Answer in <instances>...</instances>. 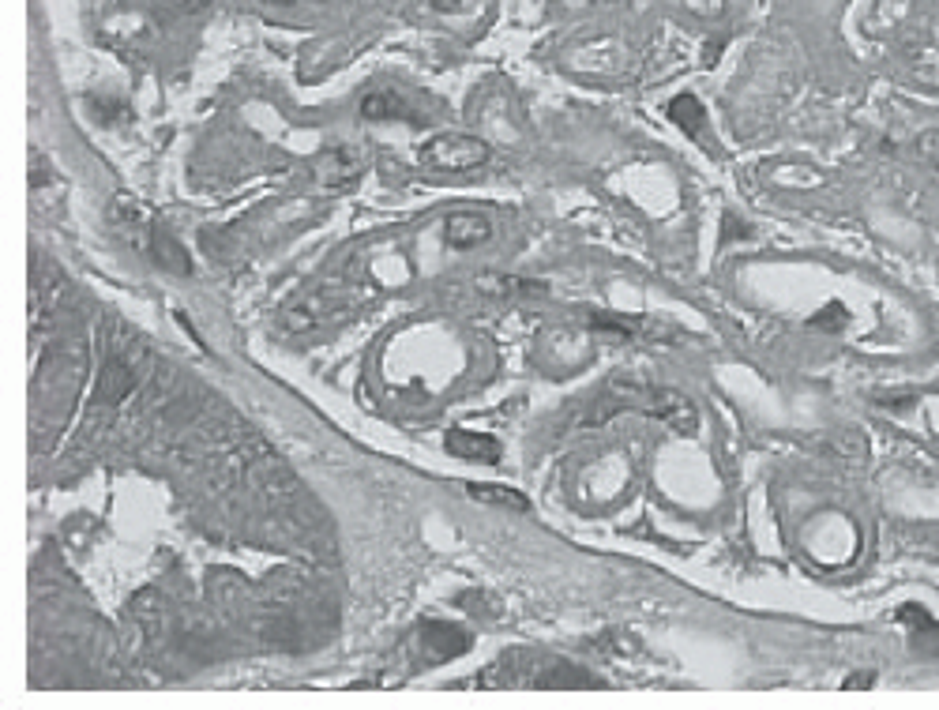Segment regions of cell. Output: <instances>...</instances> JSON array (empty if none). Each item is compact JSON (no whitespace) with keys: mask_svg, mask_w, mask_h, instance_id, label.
Here are the masks:
<instances>
[{"mask_svg":"<svg viewBox=\"0 0 939 710\" xmlns=\"http://www.w3.org/2000/svg\"><path fill=\"white\" fill-rule=\"evenodd\" d=\"M620 410H639V414L658 417L673 433H684V436L699 433V410L692 406V399H684L673 387H647V384H635V380L609 384L586 421H590V425H601L605 417L620 414Z\"/></svg>","mask_w":939,"mask_h":710,"instance_id":"6da1fadb","label":"cell"},{"mask_svg":"<svg viewBox=\"0 0 939 710\" xmlns=\"http://www.w3.org/2000/svg\"><path fill=\"white\" fill-rule=\"evenodd\" d=\"M489 143L478 136H459V132H444L432 136L429 143H421V166L436 173H470L489 162Z\"/></svg>","mask_w":939,"mask_h":710,"instance_id":"7a4b0ae2","label":"cell"},{"mask_svg":"<svg viewBox=\"0 0 939 710\" xmlns=\"http://www.w3.org/2000/svg\"><path fill=\"white\" fill-rule=\"evenodd\" d=\"M369 158L361 147H327L324 155L312 158V177L320 188H339V185H354L357 177L365 173Z\"/></svg>","mask_w":939,"mask_h":710,"instance_id":"3957f363","label":"cell"},{"mask_svg":"<svg viewBox=\"0 0 939 710\" xmlns=\"http://www.w3.org/2000/svg\"><path fill=\"white\" fill-rule=\"evenodd\" d=\"M530 688H541V692H579V688H601L598 677H590L586 669L571 662H545L538 673L523 677Z\"/></svg>","mask_w":939,"mask_h":710,"instance_id":"277c9868","label":"cell"},{"mask_svg":"<svg viewBox=\"0 0 939 710\" xmlns=\"http://www.w3.org/2000/svg\"><path fill=\"white\" fill-rule=\"evenodd\" d=\"M894 617L909 628V650L917 658H939V620L921 605H902Z\"/></svg>","mask_w":939,"mask_h":710,"instance_id":"5b68a950","label":"cell"},{"mask_svg":"<svg viewBox=\"0 0 939 710\" xmlns=\"http://www.w3.org/2000/svg\"><path fill=\"white\" fill-rule=\"evenodd\" d=\"M444 448L459 459H470V463H500V440L485 433H470V429H451L444 436Z\"/></svg>","mask_w":939,"mask_h":710,"instance_id":"8992f818","label":"cell"},{"mask_svg":"<svg viewBox=\"0 0 939 710\" xmlns=\"http://www.w3.org/2000/svg\"><path fill=\"white\" fill-rule=\"evenodd\" d=\"M493 237V226L485 215H474V211H455L447 215L444 222V241L451 248H478Z\"/></svg>","mask_w":939,"mask_h":710,"instance_id":"52a82bcc","label":"cell"},{"mask_svg":"<svg viewBox=\"0 0 939 710\" xmlns=\"http://www.w3.org/2000/svg\"><path fill=\"white\" fill-rule=\"evenodd\" d=\"M331 309H335V305H331L327 297H301V301L286 305L278 320H282V327H286V331H312V327L320 324V320H327V316H331Z\"/></svg>","mask_w":939,"mask_h":710,"instance_id":"ba28073f","label":"cell"},{"mask_svg":"<svg viewBox=\"0 0 939 710\" xmlns=\"http://www.w3.org/2000/svg\"><path fill=\"white\" fill-rule=\"evenodd\" d=\"M425 647H429L432 658H455V654H466L470 650V635L462 632V628H455V624H440V620H432V624H425Z\"/></svg>","mask_w":939,"mask_h":710,"instance_id":"9c48e42d","label":"cell"},{"mask_svg":"<svg viewBox=\"0 0 939 710\" xmlns=\"http://www.w3.org/2000/svg\"><path fill=\"white\" fill-rule=\"evenodd\" d=\"M669 121L677 124L680 132H688L692 139L707 136V109L695 94H680L669 102Z\"/></svg>","mask_w":939,"mask_h":710,"instance_id":"30bf717a","label":"cell"},{"mask_svg":"<svg viewBox=\"0 0 939 710\" xmlns=\"http://www.w3.org/2000/svg\"><path fill=\"white\" fill-rule=\"evenodd\" d=\"M466 493L474 496L478 504H489V508H504V511H530V496L519 493V489H508V485H470Z\"/></svg>","mask_w":939,"mask_h":710,"instance_id":"8fae6325","label":"cell"},{"mask_svg":"<svg viewBox=\"0 0 939 710\" xmlns=\"http://www.w3.org/2000/svg\"><path fill=\"white\" fill-rule=\"evenodd\" d=\"M406 113H410V102L399 91H372L361 102V117L365 121H387V117H406Z\"/></svg>","mask_w":939,"mask_h":710,"instance_id":"7c38bea8","label":"cell"},{"mask_svg":"<svg viewBox=\"0 0 939 710\" xmlns=\"http://www.w3.org/2000/svg\"><path fill=\"white\" fill-rule=\"evenodd\" d=\"M151 252H154V260L162 263L166 271H173V275H188V271H192L188 252L177 245V241H173L166 230H151Z\"/></svg>","mask_w":939,"mask_h":710,"instance_id":"4fadbf2b","label":"cell"},{"mask_svg":"<svg viewBox=\"0 0 939 710\" xmlns=\"http://www.w3.org/2000/svg\"><path fill=\"white\" fill-rule=\"evenodd\" d=\"M132 384H136V376H132V369L124 361H106V369L98 376V399L121 402L132 391Z\"/></svg>","mask_w":939,"mask_h":710,"instance_id":"5bb4252c","label":"cell"},{"mask_svg":"<svg viewBox=\"0 0 939 710\" xmlns=\"http://www.w3.org/2000/svg\"><path fill=\"white\" fill-rule=\"evenodd\" d=\"M478 286L481 294L489 297H508V294H545V286L541 282H523V278H504V275H478Z\"/></svg>","mask_w":939,"mask_h":710,"instance_id":"9a60e30c","label":"cell"},{"mask_svg":"<svg viewBox=\"0 0 939 710\" xmlns=\"http://www.w3.org/2000/svg\"><path fill=\"white\" fill-rule=\"evenodd\" d=\"M846 320H849V312L842 309L838 301H831L827 309L812 316V327H819V331H842V327H846Z\"/></svg>","mask_w":939,"mask_h":710,"instance_id":"2e32d148","label":"cell"},{"mask_svg":"<svg viewBox=\"0 0 939 710\" xmlns=\"http://www.w3.org/2000/svg\"><path fill=\"white\" fill-rule=\"evenodd\" d=\"M917 155L928 162V166H939V132H924L917 139Z\"/></svg>","mask_w":939,"mask_h":710,"instance_id":"e0dca14e","label":"cell"},{"mask_svg":"<svg viewBox=\"0 0 939 710\" xmlns=\"http://www.w3.org/2000/svg\"><path fill=\"white\" fill-rule=\"evenodd\" d=\"M872 684H876V677H872V673H857V677H849L842 688H846V692H861V688H872Z\"/></svg>","mask_w":939,"mask_h":710,"instance_id":"ac0fdd59","label":"cell"},{"mask_svg":"<svg viewBox=\"0 0 939 710\" xmlns=\"http://www.w3.org/2000/svg\"><path fill=\"white\" fill-rule=\"evenodd\" d=\"M725 237H748V230L740 226L737 215H725Z\"/></svg>","mask_w":939,"mask_h":710,"instance_id":"d6986e66","label":"cell"},{"mask_svg":"<svg viewBox=\"0 0 939 710\" xmlns=\"http://www.w3.org/2000/svg\"><path fill=\"white\" fill-rule=\"evenodd\" d=\"M462 0H432V12H455Z\"/></svg>","mask_w":939,"mask_h":710,"instance_id":"ffe728a7","label":"cell"},{"mask_svg":"<svg viewBox=\"0 0 939 710\" xmlns=\"http://www.w3.org/2000/svg\"><path fill=\"white\" fill-rule=\"evenodd\" d=\"M207 4H211V0H181V8H185V12H200V8H207Z\"/></svg>","mask_w":939,"mask_h":710,"instance_id":"44dd1931","label":"cell"}]
</instances>
